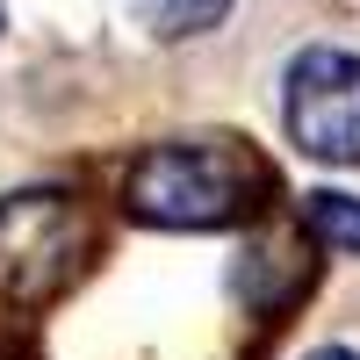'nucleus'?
<instances>
[{"label": "nucleus", "mask_w": 360, "mask_h": 360, "mask_svg": "<svg viewBox=\"0 0 360 360\" xmlns=\"http://www.w3.org/2000/svg\"><path fill=\"white\" fill-rule=\"evenodd\" d=\"M274 173L259 166V152H245L238 137H180V144H152L137 152L123 173V202L137 224L159 231H231L259 217Z\"/></svg>", "instance_id": "1"}, {"label": "nucleus", "mask_w": 360, "mask_h": 360, "mask_svg": "<svg viewBox=\"0 0 360 360\" xmlns=\"http://www.w3.org/2000/svg\"><path fill=\"white\" fill-rule=\"evenodd\" d=\"M94 224L65 188H22L0 202V303H51L86 266Z\"/></svg>", "instance_id": "2"}, {"label": "nucleus", "mask_w": 360, "mask_h": 360, "mask_svg": "<svg viewBox=\"0 0 360 360\" xmlns=\"http://www.w3.org/2000/svg\"><path fill=\"white\" fill-rule=\"evenodd\" d=\"M281 115L288 144L324 166H360V58L310 44L295 51V65L281 79Z\"/></svg>", "instance_id": "3"}, {"label": "nucleus", "mask_w": 360, "mask_h": 360, "mask_svg": "<svg viewBox=\"0 0 360 360\" xmlns=\"http://www.w3.org/2000/svg\"><path fill=\"white\" fill-rule=\"evenodd\" d=\"M303 224L317 245H332V252H360V195H303Z\"/></svg>", "instance_id": "4"}, {"label": "nucleus", "mask_w": 360, "mask_h": 360, "mask_svg": "<svg viewBox=\"0 0 360 360\" xmlns=\"http://www.w3.org/2000/svg\"><path fill=\"white\" fill-rule=\"evenodd\" d=\"M137 15L159 29V37H202L231 15V0H137Z\"/></svg>", "instance_id": "5"}, {"label": "nucleus", "mask_w": 360, "mask_h": 360, "mask_svg": "<svg viewBox=\"0 0 360 360\" xmlns=\"http://www.w3.org/2000/svg\"><path fill=\"white\" fill-rule=\"evenodd\" d=\"M310 360H360V353H346V346H317Z\"/></svg>", "instance_id": "6"}]
</instances>
